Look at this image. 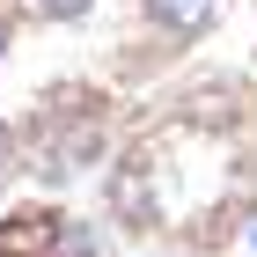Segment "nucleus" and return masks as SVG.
Masks as SVG:
<instances>
[{"instance_id": "nucleus-5", "label": "nucleus", "mask_w": 257, "mask_h": 257, "mask_svg": "<svg viewBox=\"0 0 257 257\" xmlns=\"http://www.w3.org/2000/svg\"><path fill=\"white\" fill-rule=\"evenodd\" d=\"M0 52H8V30H0Z\"/></svg>"}, {"instance_id": "nucleus-2", "label": "nucleus", "mask_w": 257, "mask_h": 257, "mask_svg": "<svg viewBox=\"0 0 257 257\" xmlns=\"http://www.w3.org/2000/svg\"><path fill=\"white\" fill-rule=\"evenodd\" d=\"M110 206H118L125 220H140V228L155 220V191H147V169H140V162H125L118 177H110Z\"/></svg>"}, {"instance_id": "nucleus-1", "label": "nucleus", "mask_w": 257, "mask_h": 257, "mask_svg": "<svg viewBox=\"0 0 257 257\" xmlns=\"http://www.w3.org/2000/svg\"><path fill=\"white\" fill-rule=\"evenodd\" d=\"M0 257H96V242L66 213H22L0 220Z\"/></svg>"}, {"instance_id": "nucleus-6", "label": "nucleus", "mask_w": 257, "mask_h": 257, "mask_svg": "<svg viewBox=\"0 0 257 257\" xmlns=\"http://www.w3.org/2000/svg\"><path fill=\"white\" fill-rule=\"evenodd\" d=\"M250 250H257V228H250Z\"/></svg>"}, {"instance_id": "nucleus-7", "label": "nucleus", "mask_w": 257, "mask_h": 257, "mask_svg": "<svg viewBox=\"0 0 257 257\" xmlns=\"http://www.w3.org/2000/svg\"><path fill=\"white\" fill-rule=\"evenodd\" d=\"M0 147H8V133H0Z\"/></svg>"}, {"instance_id": "nucleus-3", "label": "nucleus", "mask_w": 257, "mask_h": 257, "mask_svg": "<svg viewBox=\"0 0 257 257\" xmlns=\"http://www.w3.org/2000/svg\"><path fill=\"white\" fill-rule=\"evenodd\" d=\"M147 15H155L162 30H177V37H198V30L220 15V0H147Z\"/></svg>"}, {"instance_id": "nucleus-4", "label": "nucleus", "mask_w": 257, "mask_h": 257, "mask_svg": "<svg viewBox=\"0 0 257 257\" xmlns=\"http://www.w3.org/2000/svg\"><path fill=\"white\" fill-rule=\"evenodd\" d=\"M30 15H44V22H74V15H88V0H30Z\"/></svg>"}]
</instances>
